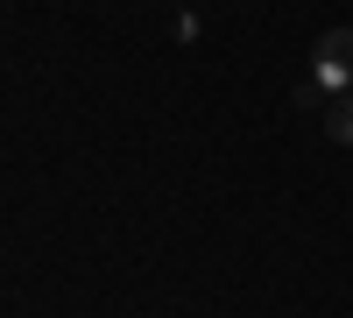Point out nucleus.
Masks as SVG:
<instances>
[{
    "instance_id": "f03ea898",
    "label": "nucleus",
    "mask_w": 353,
    "mask_h": 318,
    "mask_svg": "<svg viewBox=\"0 0 353 318\" xmlns=\"http://www.w3.org/2000/svg\"><path fill=\"white\" fill-rule=\"evenodd\" d=\"M325 135H332V141H339V149H353V92H346V99H332V106H325Z\"/></svg>"
},
{
    "instance_id": "7ed1b4c3",
    "label": "nucleus",
    "mask_w": 353,
    "mask_h": 318,
    "mask_svg": "<svg viewBox=\"0 0 353 318\" xmlns=\"http://www.w3.org/2000/svg\"><path fill=\"white\" fill-rule=\"evenodd\" d=\"M290 106H297V113H325V92H318V85L304 78V85H297V92H290Z\"/></svg>"
},
{
    "instance_id": "f257e3e1",
    "label": "nucleus",
    "mask_w": 353,
    "mask_h": 318,
    "mask_svg": "<svg viewBox=\"0 0 353 318\" xmlns=\"http://www.w3.org/2000/svg\"><path fill=\"white\" fill-rule=\"evenodd\" d=\"M311 85L325 92V106L353 92V28H325V36H318V57H311Z\"/></svg>"
}]
</instances>
